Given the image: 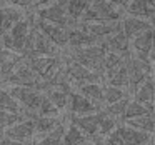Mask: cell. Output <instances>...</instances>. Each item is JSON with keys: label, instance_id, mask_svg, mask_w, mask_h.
<instances>
[{"label": "cell", "instance_id": "18", "mask_svg": "<svg viewBox=\"0 0 155 145\" xmlns=\"http://www.w3.org/2000/svg\"><path fill=\"white\" fill-rule=\"evenodd\" d=\"M122 25H124V32L128 38H135L137 35H140L142 32L145 30H150L153 28V25L150 24L148 20H143V18H137V17H132V15H125L122 18Z\"/></svg>", "mask_w": 155, "mask_h": 145}, {"label": "cell", "instance_id": "37", "mask_svg": "<svg viewBox=\"0 0 155 145\" xmlns=\"http://www.w3.org/2000/svg\"><path fill=\"white\" fill-rule=\"evenodd\" d=\"M120 2H122V7L125 8V7H127V5H128V4H130V2H132V0H120Z\"/></svg>", "mask_w": 155, "mask_h": 145}, {"label": "cell", "instance_id": "42", "mask_svg": "<svg viewBox=\"0 0 155 145\" xmlns=\"http://www.w3.org/2000/svg\"><path fill=\"white\" fill-rule=\"evenodd\" d=\"M152 145H155V142H153V143H152Z\"/></svg>", "mask_w": 155, "mask_h": 145}, {"label": "cell", "instance_id": "38", "mask_svg": "<svg viewBox=\"0 0 155 145\" xmlns=\"http://www.w3.org/2000/svg\"><path fill=\"white\" fill-rule=\"evenodd\" d=\"M148 4H150V5H152V7H153V8H155V0H148Z\"/></svg>", "mask_w": 155, "mask_h": 145}, {"label": "cell", "instance_id": "7", "mask_svg": "<svg viewBox=\"0 0 155 145\" xmlns=\"http://www.w3.org/2000/svg\"><path fill=\"white\" fill-rule=\"evenodd\" d=\"M34 24H35V27H37L45 37L50 38L58 48H64L68 45V28L58 27V25L48 24V22H44V20H40V18H37V15H35Z\"/></svg>", "mask_w": 155, "mask_h": 145}, {"label": "cell", "instance_id": "14", "mask_svg": "<svg viewBox=\"0 0 155 145\" xmlns=\"http://www.w3.org/2000/svg\"><path fill=\"white\" fill-rule=\"evenodd\" d=\"M118 133H120L125 145H147L152 142V133L137 130V128L130 127L127 124L118 127Z\"/></svg>", "mask_w": 155, "mask_h": 145}, {"label": "cell", "instance_id": "26", "mask_svg": "<svg viewBox=\"0 0 155 145\" xmlns=\"http://www.w3.org/2000/svg\"><path fill=\"white\" fill-rule=\"evenodd\" d=\"M87 135L80 130L78 127H75L74 124L68 125L67 132L64 135V142L62 145H87Z\"/></svg>", "mask_w": 155, "mask_h": 145}, {"label": "cell", "instance_id": "6", "mask_svg": "<svg viewBox=\"0 0 155 145\" xmlns=\"http://www.w3.org/2000/svg\"><path fill=\"white\" fill-rule=\"evenodd\" d=\"M67 75L70 78L72 84H77L78 87L84 84H92V82H100V78H104L100 74L97 72H92L90 68L84 67L82 64L75 60H68L67 64Z\"/></svg>", "mask_w": 155, "mask_h": 145}, {"label": "cell", "instance_id": "3", "mask_svg": "<svg viewBox=\"0 0 155 145\" xmlns=\"http://www.w3.org/2000/svg\"><path fill=\"white\" fill-rule=\"evenodd\" d=\"M153 65L155 64H152V60L140 58L130 50V54L127 57V70H128V88H130L132 95L147 78L152 77Z\"/></svg>", "mask_w": 155, "mask_h": 145}, {"label": "cell", "instance_id": "32", "mask_svg": "<svg viewBox=\"0 0 155 145\" xmlns=\"http://www.w3.org/2000/svg\"><path fill=\"white\" fill-rule=\"evenodd\" d=\"M18 120H24V115H17V114H10V112L0 110V132L10 128L12 125H15Z\"/></svg>", "mask_w": 155, "mask_h": 145}, {"label": "cell", "instance_id": "13", "mask_svg": "<svg viewBox=\"0 0 155 145\" xmlns=\"http://www.w3.org/2000/svg\"><path fill=\"white\" fill-rule=\"evenodd\" d=\"M68 108L74 115H90V114H97L100 110L94 102H90L87 97H84L80 92H72L70 94Z\"/></svg>", "mask_w": 155, "mask_h": 145}, {"label": "cell", "instance_id": "15", "mask_svg": "<svg viewBox=\"0 0 155 145\" xmlns=\"http://www.w3.org/2000/svg\"><path fill=\"white\" fill-rule=\"evenodd\" d=\"M24 60H25L24 55L17 54L10 48H0V75L4 78L8 77Z\"/></svg>", "mask_w": 155, "mask_h": 145}, {"label": "cell", "instance_id": "5", "mask_svg": "<svg viewBox=\"0 0 155 145\" xmlns=\"http://www.w3.org/2000/svg\"><path fill=\"white\" fill-rule=\"evenodd\" d=\"M4 80L7 82V84H10V85H18V87H34V88H37L38 84L42 82V78L38 77V75L34 72V68H32L30 65H28L27 62L24 60L14 72H12L10 75H8V77H5Z\"/></svg>", "mask_w": 155, "mask_h": 145}, {"label": "cell", "instance_id": "28", "mask_svg": "<svg viewBox=\"0 0 155 145\" xmlns=\"http://www.w3.org/2000/svg\"><path fill=\"white\" fill-rule=\"evenodd\" d=\"M58 125H60L58 117H37L35 118V130H37L38 135L50 133V132L55 130Z\"/></svg>", "mask_w": 155, "mask_h": 145}, {"label": "cell", "instance_id": "1", "mask_svg": "<svg viewBox=\"0 0 155 145\" xmlns=\"http://www.w3.org/2000/svg\"><path fill=\"white\" fill-rule=\"evenodd\" d=\"M107 54L108 52L105 50L104 44H97V45H90V47L72 48V55H68V58L78 62L84 67L90 68L92 72H97V74H100L104 77Z\"/></svg>", "mask_w": 155, "mask_h": 145}, {"label": "cell", "instance_id": "19", "mask_svg": "<svg viewBox=\"0 0 155 145\" xmlns=\"http://www.w3.org/2000/svg\"><path fill=\"white\" fill-rule=\"evenodd\" d=\"M72 124L78 127L87 137L98 135V112L90 115H72Z\"/></svg>", "mask_w": 155, "mask_h": 145}, {"label": "cell", "instance_id": "16", "mask_svg": "<svg viewBox=\"0 0 155 145\" xmlns=\"http://www.w3.org/2000/svg\"><path fill=\"white\" fill-rule=\"evenodd\" d=\"M22 18H24V14L17 7H12V5L0 7V37L8 34L14 28V25Z\"/></svg>", "mask_w": 155, "mask_h": 145}, {"label": "cell", "instance_id": "40", "mask_svg": "<svg viewBox=\"0 0 155 145\" xmlns=\"http://www.w3.org/2000/svg\"><path fill=\"white\" fill-rule=\"evenodd\" d=\"M153 84H155V77H153Z\"/></svg>", "mask_w": 155, "mask_h": 145}, {"label": "cell", "instance_id": "20", "mask_svg": "<svg viewBox=\"0 0 155 145\" xmlns=\"http://www.w3.org/2000/svg\"><path fill=\"white\" fill-rule=\"evenodd\" d=\"M134 100L140 102L143 105H150L155 107V84H153V77L147 78L137 90L134 92Z\"/></svg>", "mask_w": 155, "mask_h": 145}, {"label": "cell", "instance_id": "2", "mask_svg": "<svg viewBox=\"0 0 155 145\" xmlns=\"http://www.w3.org/2000/svg\"><path fill=\"white\" fill-rule=\"evenodd\" d=\"M122 7L110 4L108 0H92L88 10L82 15L78 24L92 22H118L122 20Z\"/></svg>", "mask_w": 155, "mask_h": 145}, {"label": "cell", "instance_id": "12", "mask_svg": "<svg viewBox=\"0 0 155 145\" xmlns=\"http://www.w3.org/2000/svg\"><path fill=\"white\" fill-rule=\"evenodd\" d=\"M97 44H102V40H98L97 37L85 32L80 25H75V27L68 28V45L72 48L90 47V45H97Z\"/></svg>", "mask_w": 155, "mask_h": 145}, {"label": "cell", "instance_id": "10", "mask_svg": "<svg viewBox=\"0 0 155 145\" xmlns=\"http://www.w3.org/2000/svg\"><path fill=\"white\" fill-rule=\"evenodd\" d=\"M152 38H153V28L142 32L140 35L130 40V50L140 58L152 60Z\"/></svg>", "mask_w": 155, "mask_h": 145}, {"label": "cell", "instance_id": "29", "mask_svg": "<svg viewBox=\"0 0 155 145\" xmlns=\"http://www.w3.org/2000/svg\"><path fill=\"white\" fill-rule=\"evenodd\" d=\"M65 132H67V128L60 124L55 130H52L50 133H47L42 138H38V140L35 142V145H62Z\"/></svg>", "mask_w": 155, "mask_h": 145}, {"label": "cell", "instance_id": "36", "mask_svg": "<svg viewBox=\"0 0 155 145\" xmlns=\"http://www.w3.org/2000/svg\"><path fill=\"white\" fill-rule=\"evenodd\" d=\"M108 2H110V4H114V5H117V7H122L120 0H108ZM122 8H124V7H122Z\"/></svg>", "mask_w": 155, "mask_h": 145}, {"label": "cell", "instance_id": "24", "mask_svg": "<svg viewBox=\"0 0 155 145\" xmlns=\"http://www.w3.org/2000/svg\"><path fill=\"white\" fill-rule=\"evenodd\" d=\"M0 110L10 112V114H17V115H24L22 105L12 97L10 92L4 90V88H0Z\"/></svg>", "mask_w": 155, "mask_h": 145}, {"label": "cell", "instance_id": "35", "mask_svg": "<svg viewBox=\"0 0 155 145\" xmlns=\"http://www.w3.org/2000/svg\"><path fill=\"white\" fill-rule=\"evenodd\" d=\"M155 58V27H153V38H152V60Z\"/></svg>", "mask_w": 155, "mask_h": 145}, {"label": "cell", "instance_id": "23", "mask_svg": "<svg viewBox=\"0 0 155 145\" xmlns=\"http://www.w3.org/2000/svg\"><path fill=\"white\" fill-rule=\"evenodd\" d=\"M127 125L137 128V130L147 132V133H155V114L143 115V117H137V118H130V120H125Z\"/></svg>", "mask_w": 155, "mask_h": 145}, {"label": "cell", "instance_id": "25", "mask_svg": "<svg viewBox=\"0 0 155 145\" xmlns=\"http://www.w3.org/2000/svg\"><path fill=\"white\" fill-rule=\"evenodd\" d=\"M90 4H92V0H70V2L67 4L68 17H70L75 24H78L80 18H82V15L88 10Z\"/></svg>", "mask_w": 155, "mask_h": 145}, {"label": "cell", "instance_id": "9", "mask_svg": "<svg viewBox=\"0 0 155 145\" xmlns=\"http://www.w3.org/2000/svg\"><path fill=\"white\" fill-rule=\"evenodd\" d=\"M35 133H37V130H35V120H32V118H24L22 122H17V124L12 125L10 128H7L4 137L10 138V140L24 142L25 143V142L30 140Z\"/></svg>", "mask_w": 155, "mask_h": 145}, {"label": "cell", "instance_id": "34", "mask_svg": "<svg viewBox=\"0 0 155 145\" xmlns=\"http://www.w3.org/2000/svg\"><path fill=\"white\" fill-rule=\"evenodd\" d=\"M0 145H25L24 142H17V140H10V138H0Z\"/></svg>", "mask_w": 155, "mask_h": 145}, {"label": "cell", "instance_id": "39", "mask_svg": "<svg viewBox=\"0 0 155 145\" xmlns=\"http://www.w3.org/2000/svg\"><path fill=\"white\" fill-rule=\"evenodd\" d=\"M152 143H153V142H150V143H147V145H152Z\"/></svg>", "mask_w": 155, "mask_h": 145}, {"label": "cell", "instance_id": "31", "mask_svg": "<svg viewBox=\"0 0 155 145\" xmlns=\"http://www.w3.org/2000/svg\"><path fill=\"white\" fill-rule=\"evenodd\" d=\"M130 100H132V98L125 97V98H122V100L115 102V104H112V105H107L105 110H107L110 115H114L115 118H124V115H125V112H127V107H128V104H130Z\"/></svg>", "mask_w": 155, "mask_h": 145}, {"label": "cell", "instance_id": "33", "mask_svg": "<svg viewBox=\"0 0 155 145\" xmlns=\"http://www.w3.org/2000/svg\"><path fill=\"white\" fill-rule=\"evenodd\" d=\"M8 5L17 8H32L37 7V0H7Z\"/></svg>", "mask_w": 155, "mask_h": 145}, {"label": "cell", "instance_id": "22", "mask_svg": "<svg viewBox=\"0 0 155 145\" xmlns=\"http://www.w3.org/2000/svg\"><path fill=\"white\" fill-rule=\"evenodd\" d=\"M117 118L114 117V115H110L107 110L104 108H100L98 110V135H102V137H107L108 133H112L114 130H117Z\"/></svg>", "mask_w": 155, "mask_h": 145}, {"label": "cell", "instance_id": "43", "mask_svg": "<svg viewBox=\"0 0 155 145\" xmlns=\"http://www.w3.org/2000/svg\"><path fill=\"white\" fill-rule=\"evenodd\" d=\"M102 145H104V142H102Z\"/></svg>", "mask_w": 155, "mask_h": 145}, {"label": "cell", "instance_id": "11", "mask_svg": "<svg viewBox=\"0 0 155 145\" xmlns=\"http://www.w3.org/2000/svg\"><path fill=\"white\" fill-rule=\"evenodd\" d=\"M124 10L127 12V15L148 20L155 27V8L148 4V0H132Z\"/></svg>", "mask_w": 155, "mask_h": 145}, {"label": "cell", "instance_id": "8", "mask_svg": "<svg viewBox=\"0 0 155 145\" xmlns=\"http://www.w3.org/2000/svg\"><path fill=\"white\" fill-rule=\"evenodd\" d=\"M77 25H80L85 32H88L90 35L97 37L102 42L105 38H108L110 35L124 30L122 20H118V22H92V24H77Z\"/></svg>", "mask_w": 155, "mask_h": 145}, {"label": "cell", "instance_id": "41", "mask_svg": "<svg viewBox=\"0 0 155 145\" xmlns=\"http://www.w3.org/2000/svg\"><path fill=\"white\" fill-rule=\"evenodd\" d=\"M153 72H155V65H153Z\"/></svg>", "mask_w": 155, "mask_h": 145}, {"label": "cell", "instance_id": "4", "mask_svg": "<svg viewBox=\"0 0 155 145\" xmlns=\"http://www.w3.org/2000/svg\"><path fill=\"white\" fill-rule=\"evenodd\" d=\"M35 15H37V18H40V20L58 25V27L70 28V27H75V25H77L70 17H68L67 7H64V5H60V4H52V5H47V7L37 8Z\"/></svg>", "mask_w": 155, "mask_h": 145}, {"label": "cell", "instance_id": "17", "mask_svg": "<svg viewBox=\"0 0 155 145\" xmlns=\"http://www.w3.org/2000/svg\"><path fill=\"white\" fill-rule=\"evenodd\" d=\"M104 47L108 54H128L130 52V38L125 35V32H117V34L110 35L108 38H105Z\"/></svg>", "mask_w": 155, "mask_h": 145}, {"label": "cell", "instance_id": "21", "mask_svg": "<svg viewBox=\"0 0 155 145\" xmlns=\"http://www.w3.org/2000/svg\"><path fill=\"white\" fill-rule=\"evenodd\" d=\"M78 92H80L84 97H87L90 102H94L98 108H102V105H105V100H104L105 87H102L100 82H92V84L80 85V87H78Z\"/></svg>", "mask_w": 155, "mask_h": 145}, {"label": "cell", "instance_id": "30", "mask_svg": "<svg viewBox=\"0 0 155 145\" xmlns=\"http://www.w3.org/2000/svg\"><path fill=\"white\" fill-rule=\"evenodd\" d=\"M127 95H125L124 88L120 87H114V85H108L105 87V92H104V100H105V107L107 105H112L115 104V102L122 100V98H125Z\"/></svg>", "mask_w": 155, "mask_h": 145}, {"label": "cell", "instance_id": "27", "mask_svg": "<svg viewBox=\"0 0 155 145\" xmlns=\"http://www.w3.org/2000/svg\"><path fill=\"white\" fill-rule=\"evenodd\" d=\"M155 110V107H150V105H143L140 102L134 100L132 98L130 104L127 107V112L124 115V120H130V118H137V117H143V115H148Z\"/></svg>", "mask_w": 155, "mask_h": 145}]
</instances>
